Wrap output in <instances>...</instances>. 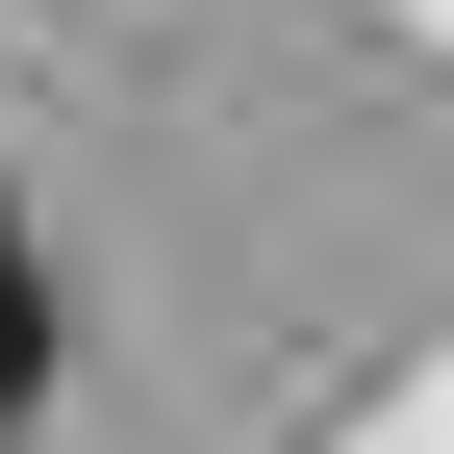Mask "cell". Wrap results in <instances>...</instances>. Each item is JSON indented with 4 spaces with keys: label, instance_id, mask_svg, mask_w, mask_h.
<instances>
[{
    "label": "cell",
    "instance_id": "obj_1",
    "mask_svg": "<svg viewBox=\"0 0 454 454\" xmlns=\"http://www.w3.org/2000/svg\"><path fill=\"white\" fill-rule=\"evenodd\" d=\"M0 404H51V278H26V227H0Z\"/></svg>",
    "mask_w": 454,
    "mask_h": 454
},
{
    "label": "cell",
    "instance_id": "obj_2",
    "mask_svg": "<svg viewBox=\"0 0 454 454\" xmlns=\"http://www.w3.org/2000/svg\"><path fill=\"white\" fill-rule=\"evenodd\" d=\"M0 454H26V404H0Z\"/></svg>",
    "mask_w": 454,
    "mask_h": 454
}]
</instances>
